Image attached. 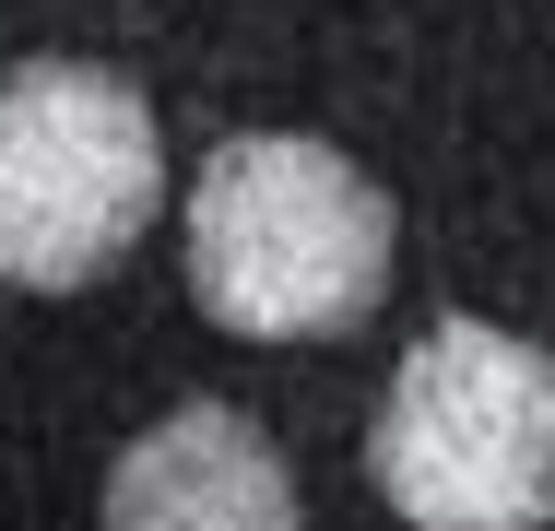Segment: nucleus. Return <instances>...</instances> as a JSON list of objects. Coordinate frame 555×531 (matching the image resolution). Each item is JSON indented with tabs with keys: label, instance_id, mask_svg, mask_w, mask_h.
Returning a JSON list of instances; mask_svg holds the SVG:
<instances>
[{
	"label": "nucleus",
	"instance_id": "f257e3e1",
	"mask_svg": "<svg viewBox=\"0 0 555 531\" xmlns=\"http://www.w3.org/2000/svg\"><path fill=\"white\" fill-rule=\"evenodd\" d=\"M378 284H390V202L354 154L248 130L190 178V296L236 342H332L378 308Z\"/></svg>",
	"mask_w": 555,
	"mask_h": 531
},
{
	"label": "nucleus",
	"instance_id": "f03ea898",
	"mask_svg": "<svg viewBox=\"0 0 555 531\" xmlns=\"http://www.w3.org/2000/svg\"><path fill=\"white\" fill-rule=\"evenodd\" d=\"M366 484L414 531H544L555 366L496 319H438L366 414Z\"/></svg>",
	"mask_w": 555,
	"mask_h": 531
},
{
	"label": "nucleus",
	"instance_id": "7ed1b4c3",
	"mask_svg": "<svg viewBox=\"0 0 555 531\" xmlns=\"http://www.w3.org/2000/svg\"><path fill=\"white\" fill-rule=\"evenodd\" d=\"M166 202L154 106L95 60L0 72V284H95Z\"/></svg>",
	"mask_w": 555,
	"mask_h": 531
},
{
	"label": "nucleus",
	"instance_id": "20e7f679",
	"mask_svg": "<svg viewBox=\"0 0 555 531\" xmlns=\"http://www.w3.org/2000/svg\"><path fill=\"white\" fill-rule=\"evenodd\" d=\"M107 531H296V472L248 414L190 402L118 449Z\"/></svg>",
	"mask_w": 555,
	"mask_h": 531
}]
</instances>
